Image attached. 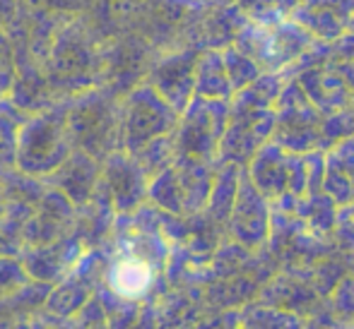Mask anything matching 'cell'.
<instances>
[{
  "mask_svg": "<svg viewBox=\"0 0 354 329\" xmlns=\"http://www.w3.org/2000/svg\"><path fill=\"white\" fill-rule=\"evenodd\" d=\"M75 149L68 126V101L37 111L24 121L17 137V168L29 176L46 178Z\"/></svg>",
  "mask_w": 354,
  "mask_h": 329,
  "instance_id": "1",
  "label": "cell"
},
{
  "mask_svg": "<svg viewBox=\"0 0 354 329\" xmlns=\"http://www.w3.org/2000/svg\"><path fill=\"white\" fill-rule=\"evenodd\" d=\"M68 126L75 149H84L99 161H104L109 149H113L109 142L113 132L111 106L99 89H84L68 99Z\"/></svg>",
  "mask_w": 354,
  "mask_h": 329,
  "instance_id": "2",
  "label": "cell"
},
{
  "mask_svg": "<svg viewBox=\"0 0 354 329\" xmlns=\"http://www.w3.org/2000/svg\"><path fill=\"white\" fill-rule=\"evenodd\" d=\"M84 250H87V246L73 231L68 236L58 238V241L41 243V246H24L22 252H19V260L27 267L32 279L58 283L73 272L80 257L84 255Z\"/></svg>",
  "mask_w": 354,
  "mask_h": 329,
  "instance_id": "3",
  "label": "cell"
},
{
  "mask_svg": "<svg viewBox=\"0 0 354 329\" xmlns=\"http://www.w3.org/2000/svg\"><path fill=\"white\" fill-rule=\"evenodd\" d=\"M75 219H77V207L73 199L48 186L34 217L22 228L24 246H41V243H51L68 236L75 231Z\"/></svg>",
  "mask_w": 354,
  "mask_h": 329,
  "instance_id": "4",
  "label": "cell"
},
{
  "mask_svg": "<svg viewBox=\"0 0 354 329\" xmlns=\"http://www.w3.org/2000/svg\"><path fill=\"white\" fill-rule=\"evenodd\" d=\"M46 186L61 190L75 202V207H82L94 197L102 181V161L87 154L84 149H73L71 157L61 163L53 173H48Z\"/></svg>",
  "mask_w": 354,
  "mask_h": 329,
  "instance_id": "5",
  "label": "cell"
},
{
  "mask_svg": "<svg viewBox=\"0 0 354 329\" xmlns=\"http://www.w3.org/2000/svg\"><path fill=\"white\" fill-rule=\"evenodd\" d=\"M152 283L154 267L147 257L118 250V255L109 260L104 286L123 301H140L145 293H149Z\"/></svg>",
  "mask_w": 354,
  "mask_h": 329,
  "instance_id": "6",
  "label": "cell"
},
{
  "mask_svg": "<svg viewBox=\"0 0 354 329\" xmlns=\"http://www.w3.org/2000/svg\"><path fill=\"white\" fill-rule=\"evenodd\" d=\"M136 183H138V173L131 163L126 161L123 154H109L106 163L102 168V181L99 188L109 195L113 204L118 209H131L136 204Z\"/></svg>",
  "mask_w": 354,
  "mask_h": 329,
  "instance_id": "7",
  "label": "cell"
},
{
  "mask_svg": "<svg viewBox=\"0 0 354 329\" xmlns=\"http://www.w3.org/2000/svg\"><path fill=\"white\" fill-rule=\"evenodd\" d=\"M32 281L19 255H0V298L15 296Z\"/></svg>",
  "mask_w": 354,
  "mask_h": 329,
  "instance_id": "8",
  "label": "cell"
},
{
  "mask_svg": "<svg viewBox=\"0 0 354 329\" xmlns=\"http://www.w3.org/2000/svg\"><path fill=\"white\" fill-rule=\"evenodd\" d=\"M15 58L10 56V51L0 53V101L8 99V94L12 92L15 84Z\"/></svg>",
  "mask_w": 354,
  "mask_h": 329,
  "instance_id": "9",
  "label": "cell"
},
{
  "mask_svg": "<svg viewBox=\"0 0 354 329\" xmlns=\"http://www.w3.org/2000/svg\"><path fill=\"white\" fill-rule=\"evenodd\" d=\"M5 207H8V199H5L3 183H0V217H5Z\"/></svg>",
  "mask_w": 354,
  "mask_h": 329,
  "instance_id": "10",
  "label": "cell"
}]
</instances>
